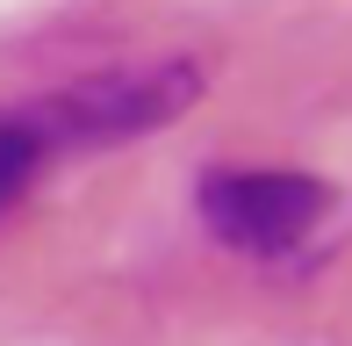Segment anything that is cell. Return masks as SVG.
Instances as JSON below:
<instances>
[{"label":"cell","mask_w":352,"mask_h":346,"mask_svg":"<svg viewBox=\"0 0 352 346\" xmlns=\"http://www.w3.org/2000/svg\"><path fill=\"white\" fill-rule=\"evenodd\" d=\"M195 202H201L209 238L245 253V260L295 253L331 216V187L316 173H295V166H216V173H201Z\"/></svg>","instance_id":"obj_2"},{"label":"cell","mask_w":352,"mask_h":346,"mask_svg":"<svg viewBox=\"0 0 352 346\" xmlns=\"http://www.w3.org/2000/svg\"><path fill=\"white\" fill-rule=\"evenodd\" d=\"M58 152H51V137H43V123H36V108H0V216L22 202V187L36 181L43 166H51Z\"/></svg>","instance_id":"obj_3"},{"label":"cell","mask_w":352,"mask_h":346,"mask_svg":"<svg viewBox=\"0 0 352 346\" xmlns=\"http://www.w3.org/2000/svg\"><path fill=\"white\" fill-rule=\"evenodd\" d=\"M201 101V65L195 58H144V65H101L79 80L36 94V123L51 137V152H101V145H130V137L166 130L173 116Z\"/></svg>","instance_id":"obj_1"}]
</instances>
